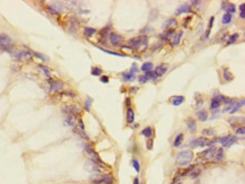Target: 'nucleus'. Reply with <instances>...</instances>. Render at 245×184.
Instances as JSON below:
<instances>
[{
	"mask_svg": "<svg viewBox=\"0 0 245 184\" xmlns=\"http://www.w3.org/2000/svg\"><path fill=\"white\" fill-rule=\"evenodd\" d=\"M194 158L192 150H182L176 155V163L179 166H188L192 163Z\"/></svg>",
	"mask_w": 245,
	"mask_h": 184,
	"instance_id": "f257e3e1",
	"label": "nucleus"
},
{
	"mask_svg": "<svg viewBox=\"0 0 245 184\" xmlns=\"http://www.w3.org/2000/svg\"><path fill=\"white\" fill-rule=\"evenodd\" d=\"M147 42H148V37L146 36V35H140V36L129 40L128 44H129L130 48H133L134 50H137V51L140 52V50L147 48V44H148Z\"/></svg>",
	"mask_w": 245,
	"mask_h": 184,
	"instance_id": "f03ea898",
	"label": "nucleus"
},
{
	"mask_svg": "<svg viewBox=\"0 0 245 184\" xmlns=\"http://www.w3.org/2000/svg\"><path fill=\"white\" fill-rule=\"evenodd\" d=\"M215 144V140H209L205 137H200V138H197V139H193L191 140L190 142V146L192 148H197V147H211L213 146Z\"/></svg>",
	"mask_w": 245,
	"mask_h": 184,
	"instance_id": "7ed1b4c3",
	"label": "nucleus"
},
{
	"mask_svg": "<svg viewBox=\"0 0 245 184\" xmlns=\"http://www.w3.org/2000/svg\"><path fill=\"white\" fill-rule=\"evenodd\" d=\"M61 111H62V113L66 116H68V115H76V114H78L80 109H79L78 104H66V105H63L61 107Z\"/></svg>",
	"mask_w": 245,
	"mask_h": 184,
	"instance_id": "20e7f679",
	"label": "nucleus"
},
{
	"mask_svg": "<svg viewBox=\"0 0 245 184\" xmlns=\"http://www.w3.org/2000/svg\"><path fill=\"white\" fill-rule=\"evenodd\" d=\"M11 45H13V40L8 36L7 34L0 33V49L6 50L7 52H9Z\"/></svg>",
	"mask_w": 245,
	"mask_h": 184,
	"instance_id": "39448f33",
	"label": "nucleus"
},
{
	"mask_svg": "<svg viewBox=\"0 0 245 184\" xmlns=\"http://www.w3.org/2000/svg\"><path fill=\"white\" fill-rule=\"evenodd\" d=\"M216 150H217V147L215 146H211L208 149L201 151L199 154V156L201 157V160H212L215 158V154H216Z\"/></svg>",
	"mask_w": 245,
	"mask_h": 184,
	"instance_id": "423d86ee",
	"label": "nucleus"
},
{
	"mask_svg": "<svg viewBox=\"0 0 245 184\" xmlns=\"http://www.w3.org/2000/svg\"><path fill=\"white\" fill-rule=\"evenodd\" d=\"M85 151H86V154H87V155L91 157V160H93V162H94V163H96L97 165L103 166V162L101 160V158H99L98 154L95 151L94 148L91 147V146H86V147H85Z\"/></svg>",
	"mask_w": 245,
	"mask_h": 184,
	"instance_id": "0eeeda50",
	"label": "nucleus"
},
{
	"mask_svg": "<svg viewBox=\"0 0 245 184\" xmlns=\"http://www.w3.org/2000/svg\"><path fill=\"white\" fill-rule=\"evenodd\" d=\"M123 36L122 35H120V34H117V33H115V32H110V34H109V42L111 43V45H113V46H119V45H121V43L123 42Z\"/></svg>",
	"mask_w": 245,
	"mask_h": 184,
	"instance_id": "6e6552de",
	"label": "nucleus"
},
{
	"mask_svg": "<svg viewBox=\"0 0 245 184\" xmlns=\"http://www.w3.org/2000/svg\"><path fill=\"white\" fill-rule=\"evenodd\" d=\"M137 71H138V67H137L136 63H133L131 69H130L128 73H123V74L121 75V77H122V79H123L124 81H132V80L136 78V73H137Z\"/></svg>",
	"mask_w": 245,
	"mask_h": 184,
	"instance_id": "1a4fd4ad",
	"label": "nucleus"
},
{
	"mask_svg": "<svg viewBox=\"0 0 245 184\" xmlns=\"http://www.w3.org/2000/svg\"><path fill=\"white\" fill-rule=\"evenodd\" d=\"M113 183H114V177L111 173L104 174V175H102L101 177H98L95 181V184H113Z\"/></svg>",
	"mask_w": 245,
	"mask_h": 184,
	"instance_id": "9d476101",
	"label": "nucleus"
},
{
	"mask_svg": "<svg viewBox=\"0 0 245 184\" xmlns=\"http://www.w3.org/2000/svg\"><path fill=\"white\" fill-rule=\"evenodd\" d=\"M48 80H49V83H50V91H51V92H60V91H62V88L64 87L63 83H62L61 80H59V79L52 80V79L50 78V79H48Z\"/></svg>",
	"mask_w": 245,
	"mask_h": 184,
	"instance_id": "9b49d317",
	"label": "nucleus"
},
{
	"mask_svg": "<svg viewBox=\"0 0 245 184\" xmlns=\"http://www.w3.org/2000/svg\"><path fill=\"white\" fill-rule=\"evenodd\" d=\"M220 7H222V9H223V10H225V11H226V14H230V15H233V14L236 11V7H235V5H234V3H232V2L223 1Z\"/></svg>",
	"mask_w": 245,
	"mask_h": 184,
	"instance_id": "f8f14e48",
	"label": "nucleus"
},
{
	"mask_svg": "<svg viewBox=\"0 0 245 184\" xmlns=\"http://www.w3.org/2000/svg\"><path fill=\"white\" fill-rule=\"evenodd\" d=\"M203 102H205V99H203V96H202L200 93H195V95H194V103H193V109H195V110L200 109V107L203 105Z\"/></svg>",
	"mask_w": 245,
	"mask_h": 184,
	"instance_id": "ddd939ff",
	"label": "nucleus"
},
{
	"mask_svg": "<svg viewBox=\"0 0 245 184\" xmlns=\"http://www.w3.org/2000/svg\"><path fill=\"white\" fill-rule=\"evenodd\" d=\"M167 69H168V66L166 63H160L159 66H157V68L154 70V73L156 75V77L158 78V77H162L163 75L165 74L167 71Z\"/></svg>",
	"mask_w": 245,
	"mask_h": 184,
	"instance_id": "4468645a",
	"label": "nucleus"
},
{
	"mask_svg": "<svg viewBox=\"0 0 245 184\" xmlns=\"http://www.w3.org/2000/svg\"><path fill=\"white\" fill-rule=\"evenodd\" d=\"M184 101H185L184 96H182V95H175V96H173L170 98V104L173 106H180Z\"/></svg>",
	"mask_w": 245,
	"mask_h": 184,
	"instance_id": "2eb2a0df",
	"label": "nucleus"
},
{
	"mask_svg": "<svg viewBox=\"0 0 245 184\" xmlns=\"http://www.w3.org/2000/svg\"><path fill=\"white\" fill-rule=\"evenodd\" d=\"M190 9H191V6L190 3H183V5H180L177 7V9L175 10V15H181V14H184V13H190Z\"/></svg>",
	"mask_w": 245,
	"mask_h": 184,
	"instance_id": "dca6fc26",
	"label": "nucleus"
},
{
	"mask_svg": "<svg viewBox=\"0 0 245 184\" xmlns=\"http://www.w3.org/2000/svg\"><path fill=\"white\" fill-rule=\"evenodd\" d=\"M164 28L165 30H174V27L177 26V20L175 18H168L164 21Z\"/></svg>",
	"mask_w": 245,
	"mask_h": 184,
	"instance_id": "f3484780",
	"label": "nucleus"
},
{
	"mask_svg": "<svg viewBox=\"0 0 245 184\" xmlns=\"http://www.w3.org/2000/svg\"><path fill=\"white\" fill-rule=\"evenodd\" d=\"M183 35V32L182 31H179V32H175V34L173 35L172 37V40H170V45L172 46H176L179 43H180V41H181V37Z\"/></svg>",
	"mask_w": 245,
	"mask_h": 184,
	"instance_id": "a211bd4d",
	"label": "nucleus"
},
{
	"mask_svg": "<svg viewBox=\"0 0 245 184\" xmlns=\"http://www.w3.org/2000/svg\"><path fill=\"white\" fill-rule=\"evenodd\" d=\"M126 120H127V123L129 126H132L133 122H134V112L132 110L131 107L127 109V113H126Z\"/></svg>",
	"mask_w": 245,
	"mask_h": 184,
	"instance_id": "6ab92c4d",
	"label": "nucleus"
},
{
	"mask_svg": "<svg viewBox=\"0 0 245 184\" xmlns=\"http://www.w3.org/2000/svg\"><path fill=\"white\" fill-rule=\"evenodd\" d=\"M85 168L88 171V172H95V173H99V169H98V166L96 163H94L93 160H88L86 164H85Z\"/></svg>",
	"mask_w": 245,
	"mask_h": 184,
	"instance_id": "aec40b11",
	"label": "nucleus"
},
{
	"mask_svg": "<svg viewBox=\"0 0 245 184\" xmlns=\"http://www.w3.org/2000/svg\"><path fill=\"white\" fill-rule=\"evenodd\" d=\"M222 105V103L219 102V99L213 95L212 96V98H211V101H210V110L211 111H217L218 109H219V106Z\"/></svg>",
	"mask_w": 245,
	"mask_h": 184,
	"instance_id": "412c9836",
	"label": "nucleus"
},
{
	"mask_svg": "<svg viewBox=\"0 0 245 184\" xmlns=\"http://www.w3.org/2000/svg\"><path fill=\"white\" fill-rule=\"evenodd\" d=\"M185 124H187V128H188V130L191 133H194L197 131V123H195V121L193 119H191V118L188 119L185 121Z\"/></svg>",
	"mask_w": 245,
	"mask_h": 184,
	"instance_id": "4be33fe9",
	"label": "nucleus"
},
{
	"mask_svg": "<svg viewBox=\"0 0 245 184\" xmlns=\"http://www.w3.org/2000/svg\"><path fill=\"white\" fill-rule=\"evenodd\" d=\"M32 59V52L27 50H19V60L30 61Z\"/></svg>",
	"mask_w": 245,
	"mask_h": 184,
	"instance_id": "5701e85b",
	"label": "nucleus"
},
{
	"mask_svg": "<svg viewBox=\"0 0 245 184\" xmlns=\"http://www.w3.org/2000/svg\"><path fill=\"white\" fill-rule=\"evenodd\" d=\"M174 34H175V30H166L159 35V37L162 41H166V40H170V37H173Z\"/></svg>",
	"mask_w": 245,
	"mask_h": 184,
	"instance_id": "b1692460",
	"label": "nucleus"
},
{
	"mask_svg": "<svg viewBox=\"0 0 245 184\" xmlns=\"http://www.w3.org/2000/svg\"><path fill=\"white\" fill-rule=\"evenodd\" d=\"M222 71H223V78H224V81H225V83H228V81L233 80V75L230 74V71L228 70V68L223 67V68H222Z\"/></svg>",
	"mask_w": 245,
	"mask_h": 184,
	"instance_id": "393cba45",
	"label": "nucleus"
},
{
	"mask_svg": "<svg viewBox=\"0 0 245 184\" xmlns=\"http://www.w3.org/2000/svg\"><path fill=\"white\" fill-rule=\"evenodd\" d=\"M237 141V137H235V136H228V139L226 140V142L223 145V147H225V148H229L230 146H233L235 142Z\"/></svg>",
	"mask_w": 245,
	"mask_h": 184,
	"instance_id": "a878e982",
	"label": "nucleus"
},
{
	"mask_svg": "<svg viewBox=\"0 0 245 184\" xmlns=\"http://www.w3.org/2000/svg\"><path fill=\"white\" fill-rule=\"evenodd\" d=\"M154 69V64L150 61H147L145 63H142V66L140 67V70L144 71V73H148V71H151Z\"/></svg>",
	"mask_w": 245,
	"mask_h": 184,
	"instance_id": "bb28decb",
	"label": "nucleus"
},
{
	"mask_svg": "<svg viewBox=\"0 0 245 184\" xmlns=\"http://www.w3.org/2000/svg\"><path fill=\"white\" fill-rule=\"evenodd\" d=\"M183 138H184V136H183V133H179L175 138H174V141H173V146L175 148L180 147L181 145H182V141H183Z\"/></svg>",
	"mask_w": 245,
	"mask_h": 184,
	"instance_id": "cd10ccee",
	"label": "nucleus"
},
{
	"mask_svg": "<svg viewBox=\"0 0 245 184\" xmlns=\"http://www.w3.org/2000/svg\"><path fill=\"white\" fill-rule=\"evenodd\" d=\"M213 159H215V162H220L224 159V149L223 148H217Z\"/></svg>",
	"mask_w": 245,
	"mask_h": 184,
	"instance_id": "c85d7f7f",
	"label": "nucleus"
},
{
	"mask_svg": "<svg viewBox=\"0 0 245 184\" xmlns=\"http://www.w3.org/2000/svg\"><path fill=\"white\" fill-rule=\"evenodd\" d=\"M244 102H245V101H244V98H242V99H241L240 102H236V103L234 104V106L232 107V110L229 111V113H230V114H233V113H235V112H237V111L240 110V109H241L242 106H244Z\"/></svg>",
	"mask_w": 245,
	"mask_h": 184,
	"instance_id": "c756f323",
	"label": "nucleus"
},
{
	"mask_svg": "<svg viewBox=\"0 0 245 184\" xmlns=\"http://www.w3.org/2000/svg\"><path fill=\"white\" fill-rule=\"evenodd\" d=\"M238 37H240V34H238V33H233L232 35H229V37L227 38L226 45L228 46V45H230V44H234V43L238 40Z\"/></svg>",
	"mask_w": 245,
	"mask_h": 184,
	"instance_id": "7c9ffc66",
	"label": "nucleus"
},
{
	"mask_svg": "<svg viewBox=\"0 0 245 184\" xmlns=\"http://www.w3.org/2000/svg\"><path fill=\"white\" fill-rule=\"evenodd\" d=\"M197 118L201 121V122H203V121H207L208 119V113L206 110H200L197 112Z\"/></svg>",
	"mask_w": 245,
	"mask_h": 184,
	"instance_id": "2f4dec72",
	"label": "nucleus"
},
{
	"mask_svg": "<svg viewBox=\"0 0 245 184\" xmlns=\"http://www.w3.org/2000/svg\"><path fill=\"white\" fill-rule=\"evenodd\" d=\"M76 123V115H68L64 120V124L68 127H74Z\"/></svg>",
	"mask_w": 245,
	"mask_h": 184,
	"instance_id": "473e14b6",
	"label": "nucleus"
},
{
	"mask_svg": "<svg viewBox=\"0 0 245 184\" xmlns=\"http://www.w3.org/2000/svg\"><path fill=\"white\" fill-rule=\"evenodd\" d=\"M141 134H142L144 137H146V138H148V139H149L151 136L154 134V129H152L151 127H146L145 129H142Z\"/></svg>",
	"mask_w": 245,
	"mask_h": 184,
	"instance_id": "72a5a7b5",
	"label": "nucleus"
},
{
	"mask_svg": "<svg viewBox=\"0 0 245 184\" xmlns=\"http://www.w3.org/2000/svg\"><path fill=\"white\" fill-rule=\"evenodd\" d=\"M38 68L44 74V76H45L48 79L51 78V76H50V69H49L46 66H44V64H38Z\"/></svg>",
	"mask_w": 245,
	"mask_h": 184,
	"instance_id": "f704fd0d",
	"label": "nucleus"
},
{
	"mask_svg": "<svg viewBox=\"0 0 245 184\" xmlns=\"http://www.w3.org/2000/svg\"><path fill=\"white\" fill-rule=\"evenodd\" d=\"M232 20H233V15L225 13V14L223 15V18H222V24H223V25H228V24H230Z\"/></svg>",
	"mask_w": 245,
	"mask_h": 184,
	"instance_id": "c9c22d12",
	"label": "nucleus"
},
{
	"mask_svg": "<svg viewBox=\"0 0 245 184\" xmlns=\"http://www.w3.org/2000/svg\"><path fill=\"white\" fill-rule=\"evenodd\" d=\"M99 50H102L103 52L105 53H109V54H113V55H117V56H122V58H126L127 55L124 53H119V52H114V51H111V50H107V49H104V48H101V46H97Z\"/></svg>",
	"mask_w": 245,
	"mask_h": 184,
	"instance_id": "e433bc0d",
	"label": "nucleus"
},
{
	"mask_svg": "<svg viewBox=\"0 0 245 184\" xmlns=\"http://www.w3.org/2000/svg\"><path fill=\"white\" fill-rule=\"evenodd\" d=\"M92 103H93V98L91 96H87L86 99H85V104H84V109L89 112L91 111V106H92Z\"/></svg>",
	"mask_w": 245,
	"mask_h": 184,
	"instance_id": "4c0bfd02",
	"label": "nucleus"
},
{
	"mask_svg": "<svg viewBox=\"0 0 245 184\" xmlns=\"http://www.w3.org/2000/svg\"><path fill=\"white\" fill-rule=\"evenodd\" d=\"M96 32H97V31H96L95 28H93V27H85V30H84V34H85V36H87V37L93 36Z\"/></svg>",
	"mask_w": 245,
	"mask_h": 184,
	"instance_id": "58836bf2",
	"label": "nucleus"
},
{
	"mask_svg": "<svg viewBox=\"0 0 245 184\" xmlns=\"http://www.w3.org/2000/svg\"><path fill=\"white\" fill-rule=\"evenodd\" d=\"M75 132L77 133V134H79L83 139H85V140H89V138H88V136L86 134L85 130H81V129H79L78 127H75Z\"/></svg>",
	"mask_w": 245,
	"mask_h": 184,
	"instance_id": "ea45409f",
	"label": "nucleus"
},
{
	"mask_svg": "<svg viewBox=\"0 0 245 184\" xmlns=\"http://www.w3.org/2000/svg\"><path fill=\"white\" fill-rule=\"evenodd\" d=\"M145 78H146V80L148 81V80H156L157 79V77H156V75L154 73V70H151V71H148V73H145Z\"/></svg>",
	"mask_w": 245,
	"mask_h": 184,
	"instance_id": "a19ab883",
	"label": "nucleus"
},
{
	"mask_svg": "<svg viewBox=\"0 0 245 184\" xmlns=\"http://www.w3.org/2000/svg\"><path fill=\"white\" fill-rule=\"evenodd\" d=\"M53 10H56L57 13H59L60 10H62V8H63V6H62V3L61 2H53V3H51V5H49Z\"/></svg>",
	"mask_w": 245,
	"mask_h": 184,
	"instance_id": "79ce46f5",
	"label": "nucleus"
},
{
	"mask_svg": "<svg viewBox=\"0 0 245 184\" xmlns=\"http://www.w3.org/2000/svg\"><path fill=\"white\" fill-rule=\"evenodd\" d=\"M215 134V130L212 128H207V129L202 130V136L203 137H212Z\"/></svg>",
	"mask_w": 245,
	"mask_h": 184,
	"instance_id": "37998d69",
	"label": "nucleus"
},
{
	"mask_svg": "<svg viewBox=\"0 0 245 184\" xmlns=\"http://www.w3.org/2000/svg\"><path fill=\"white\" fill-rule=\"evenodd\" d=\"M102 69L99 67H93L92 70H91V74L92 76H95V77H98V76H102Z\"/></svg>",
	"mask_w": 245,
	"mask_h": 184,
	"instance_id": "c03bdc74",
	"label": "nucleus"
},
{
	"mask_svg": "<svg viewBox=\"0 0 245 184\" xmlns=\"http://www.w3.org/2000/svg\"><path fill=\"white\" fill-rule=\"evenodd\" d=\"M213 21H215V17L212 16V17H210V19H209L208 30H207V32H206V38L209 37V35H210V31H211V28H212V26H213Z\"/></svg>",
	"mask_w": 245,
	"mask_h": 184,
	"instance_id": "a18cd8bd",
	"label": "nucleus"
},
{
	"mask_svg": "<svg viewBox=\"0 0 245 184\" xmlns=\"http://www.w3.org/2000/svg\"><path fill=\"white\" fill-rule=\"evenodd\" d=\"M236 102H237L236 99H233V101H232V102H230L229 104H226V105H225V107L223 109V113H226V112H229V111L232 110V107L234 106V104H235Z\"/></svg>",
	"mask_w": 245,
	"mask_h": 184,
	"instance_id": "49530a36",
	"label": "nucleus"
},
{
	"mask_svg": "<svg viewBox=\"0 0 245 184\" xmlns=\"http://www.w3.org/2000/svg\"><path fill=\"white\" fill-rule=\"evenodd\" d=\"M200 172H201V171H200L199 168H197V167H193V168H192V173L190 174V177H191V179H197V177L199 176Z\"/></svg>",
	"mask_w": 245,
	"mask_h": 184,
	"instance_id": "de8ad7c7",
	"label": "nucleus"
},
{
	"mask_svg": "<svg viewBox=\"0 0 245 184\" xmlns=\"http://www.w3.org/2000/svg\"><path fill=\"white\" fill-rule=\"evenodd\" d=\"M131 165L133 166V168H134V171H136L137 173L140 172V164H139V162H138L136 158L131 159Z\"/></svg>",
	"mask_w": 245,
	"mask_h": 184,
	"instance_id": "09e8293b",
	"label": "nucleus"
},
{
	"mask_svg": "<svg viewBox=\"0 0 245 184\" xmlns=\"http://www.w3.org/2000/svg\"><path fill=\"white\" fill-rule=\"evenodd\" d=\"M244 9H245V3H241L240 5V16L241 18H245V13H244Z\"/></svg>",
	"mask_w": 245,
	"mask_h": 184,
	"instance_id": "8fccbe9b",
	"label": "nucleus"
},
{
	"mask_svg": "<svg viewBox=\"0 0 245 184\" xmlns=\"http://www.w3.org/2000/svg\"><path fill=\"white\" fill-rule=\"evenodd\" d=\"M235 133H236V134H241V136H243V134L245 133L244 126H242V127H238V128L236 129V131H235Z\"/></svg>",
	"mask_w": 245,
	"mask_h": 184,
	"instance_id": "3c124183",
	"label": "nucleus"
},
{
	"mask_svg": "<svg viewBox=\"0 0 245 184\" xmlns=\"http://www.w3.org/2000/svg\"><path fill=\"white\" fill-rule=\"evenodd\" d=\"M33 54L35 55V56H38V59H41L42 61H46V60H48V58H46L45 55H43L42 53H38V52H33Z\"/></svg>",
	"mask_w": 245,
	"mask_h": 184,
	"instance_id": "603ef678",
	"label": "nucleus"
},
{
	"mask_svg": "<svg viewBox=\"0 0 245 184\" xmlns=\"http://www.w3.org/2000/svg\"><path fill=\"white\" fill-rule=\"evenodd\" d=\"M109 30H110V26H107V27H105V28H103V30H102V31H101V32H99V35H101V36H106V35H107V31H109Z\"/></svg>",
	"mask_w": 245,
	"mask_h": 184,
	"instance_id": "864d4df0",
	"label": "nucleus"
},
{
	"mask_svg": "<svg viewBox=\"0 0 245 184\" xmlns=\"http://www.w3.org/2000/svg\"><path fill=\"white\" fill-rule=\"evenodd\" d=\"M99 80H101V83H104V84H107L109 81H110V79H109V76H101V78H99Z\"/></svg>",
	"mask_w": 245,
	"mask_h": 184,
	"instance_id": "5fc2aeb1",
	"label": "nucleus"
},
{
	"mask_svg": "<svg viewBox=\"0 0 245 184\" xmlns=\"http://www.w3.org/2000/svg\"><path fill=\"white\" fill-rule=\"evenodd\" d=\"M152 146H154V140H152V139H148L147 145H146L147 149H148V150H151V149H152Z\"/></svg>",
	"mask_w": 245,
	"mask_h": 184,
	"instance_id": "6e6d98bb",
	"label": "nucleus"
},
{
	"mask_svg": "<svg viewBox=\"0 0 245 184\" xmlns=\"http://www.w3.org/2000/svg\"><path fill=\"white\" fill-rule=\"evenodd\" d=\"M192 5H193V7H194V8L199 9V8H200V6L202 5V2H201V1H193V2H192Z\"/></svg>",
	"mask_w": 245,
	"mask_h": 184,
	"instance_id": "4d7b16f0",
	"label": "nucleus"
},
{
	"mask_svg": "<svg viewBox=\"0 0 245 184\" xmlns=\"http://www.w3.org/2000/svg\"><path fill=\"white\" fill-rule=\"evenodd\" d=\"M78 128L81 130H85V127H84V122L81 119H78Z\"/></svg>",
	"mask_w": 245,
	"mask_h": 184,
	"instance_id": "13d9d810",
	"label": "nucleus"
},
{
	"mask_svg": "<svg viewBox=\"0 0 245 184\" xmlns=\"http://www.w3.org/2000/svg\"><path fill=\"white\" fill-rule=\"evenodd\" d=\"M138 80H139V83H140V84H145V83H147V80H146L145 76H139V77H138Z\"/></svg>",
	"mask_w": 245,
	"mask_h": 184,
	"instance_id": "bf43d9fd",
	"label": "nucleus"
},
{
	"mask_svg": "<svg viewBox=\"0 0 245 184\" xmlns=\"http://www.w3.org/2000/svg\"><path fill=\"white\" fill-rule=\"evenodd\" d=\"M162 45H163V42H162V41H160V42H159V44H158V43H157V44H156V45H155V46H154V49H152V50H154V51H156V50H157V49H158V50H159V49H160V48H162Z\"/></svg>",
	"mask_w": 245,
	"mask_h": 184,
	"instance_id": "052dcab7",
	"label": "nucleus"
},
{
	"mask_svg": "<svg viewBox=\"0 0 245 184\" xmlns=\"http://www.w3.org/2000/svg\"><path fill=\"white\" fill-rule=\"evenodd\" d=\"M139 88L138 87H136V86H133V87H131L130 89H129V92L131 93V94H134V93H137V91H138Z\"/></svg>",
	"mask_w": 245,
	"mask_h": 184,
	"instance_id": "680f3d73",
	"label": "nucleus"
},
{
	"mask_svg": "<svg viewBox=\"0 0 245 184\" xmlns=\"http://www.w3.org/2000/svg\"><path fill=\"white\" fill-rule=\"evenodd\" d=\"M64 94H66V95H69V97H76V94L72 92H66Z\"/></svg>",
	"mask_w": 245,
	"mask_h": 184,
	"instance_id": "e2e57ef3",
	"label": "nucleus"
},
{
	"mask_svg": "<svg viewBox=\"0 0 245 184\" xmlns=\"http://www.w3.org/2000/svg\"><path fill=\"white\" fill-rule=\"evenodd\" d=\"M130 102H131L130 98H127V99H126V104H127V107H128V109L130 107Z\"/></svg>",
	"mask_w": 245,
	"mask_h": 184,
	"instance_id": "0e129e2a",
	"label": "nucleus"
},
{
	"mask_svg": "<svg viewBox=\"0 0 245 184\" xmlns=\"http://www.w3.org/2000/svg\"><path fill=\"white\" fill-rule=\"evenodd\" d=\"M133 184H140V181H139V179H138V177H134V180H133Z\"/></svg>",
	"mask_w": 245,
	"mask_h": 184,
	"instance_id": "69168bd1",
	"label": "nucleus"
},
{
	"mask_svg": "<svg viewBox=\"0 0 245 184\" xmlns=\"http://www.w3.org/2000/svg\"><path fill=\"white\" fill-rule=\"evenodd\" d=\"M177 184H182V183H177Z\"/></svg>",
	"mask_w": 245,
	"mask_h": 184,
	"instance_id": "338daca9",
	"label": "nucleus"
}]
</instances>
